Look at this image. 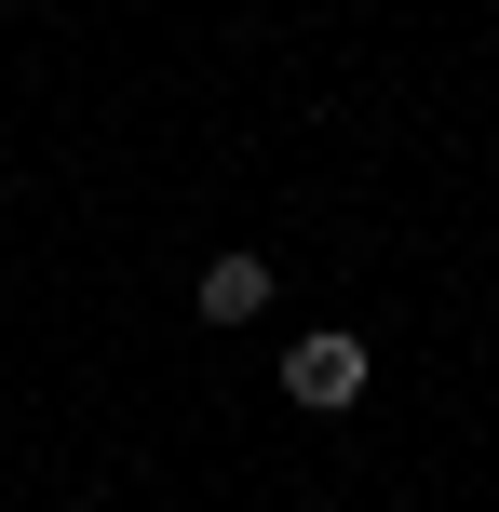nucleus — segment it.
I'll list each match as a JSON object with an SVG mask.
<instances>
[{
  "label": "nucleus",
  "instance_id": "2",
  "mask_svg": "<svg viewBox=\"0 0 499 512\" xmlns=\"http://www.w3.org/2000/svg\"><path fill=\"white\" fill-rule=\"evenodd\" d=\"M189 310H203V324H257V310H270V270H257V256H216Z\"/></svg>",
  "mask_w": 499,
  "mask_h": 512
},
{
  "label": "nucleus",
  "instance_id": "1",
  "mask_svg": "<svg viewBox=\"0 0 499 512\" xmlns=\"http://www.w3.org/2000/svg\"><path fill=\"white\" fill-rule=\"evenodd\" d=\"M284 391H297V405H324V418L365 405V337H297V351H284Z\"/></svg>",
  "mask_w": 499,
  "mask_h": 512
}]
</instances>
